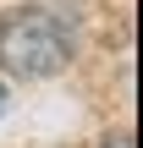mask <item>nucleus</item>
Wrapping results in <instances>:
<instances>
[{
	"mask_svg": "<svg viewBox=\"0 0 143 148\" xmlns=\"http://www.w3.org/2000/svg\"><path fill=\"white\" fill-rule=\"evenodd\" d=\"M0 110H6V88H0Z\"/></svg>",
	"mask_w": 143,
	"mask_h": 148,
	"instance_id": "nucleus-3",
	"label": "nucleus"
},
{
	"mask_svg": "<svg viewBox=\"0 0 143 148\" xmlns=\"http://www.w3.org/2000/svg\"><path fill=\"white\" fill-rule=\"evenodd\" d=\"M105 148H132V137H116V132H110V137H105Z\"/></svg>",
	"mask_w": 143,
	"mask_h": 148,
	"instance_id": "nucleus-2",
	"label": "nucleus"
},
{
	"mask_svg": "<svg viewBox=\"0 0 143 148\" xmlns=\"http://www.w3.org/2000/svg\"><path fill=\"white\" fill-rule=\"evenodd\" d=\"M72 60V38L50 11H11L0 16V66L22 82L33 77H55Z\"/></svg>",
	"mask_w": 143,
	"mask_h": 148,
	"instance_id": "nucleus-1",
	"label": "nucleus"
}]
</instances>
